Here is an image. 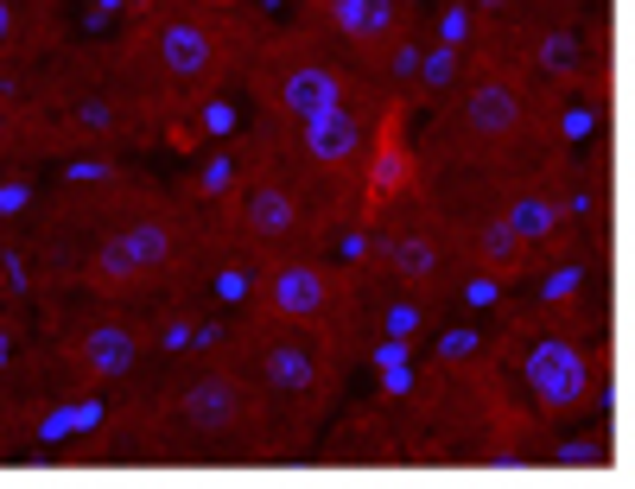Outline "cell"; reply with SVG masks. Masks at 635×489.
<instances>
[{
  "label": "cell",
  "instance_id": "4fadbf2b",
  "mask_svg": "<svg viewBox=\"0 0 635 489\" xmlns=\"http://www.w3.org/2000/svg\"><path fill=\"white\" fill-rule=\"evenodd\" d=\"M350 96H356L350 71H337L325 57H279V64H267V108L286 128H299V121L350 103Z\"/></svg>",
  "mask_w": 635,
  "mask_h": 489
},
{
  "label": "cell",
  "instance_id": "7402d4cb",
  "mask_svg": "<svg viewBox=\"0 0 635 489\" xmlns=\"http://www.w3.org/2000/svg\"><path fill=\"white\" fill-rule=\"evenodd\" d=\"M7 362H13V325L0 318V369H7Z\"/></svg>",
  "mask_w": 635,
  "mask_h": 489
},
{
  "label": "cell",
  "instance_id": "52a82bcc",
  "mask_svg": "<svg viewBox=\"0 0 635 489\" xmlns=\"http://www.w3.org/2000/svg\"><path fill=\"white\" fill-rule=\"evenodd\" d=\"M413 204V198H406ZM375 223V261L381 274L413 293V299H432V293H445L457 280V248H452V230H445V216H406L401 204L369 216Z\"/></svg>",
  "mask_w": 635,
  "mask_h": 489
},
{
  "label": "cell",
  "instance_id": "2e32d148",
  "mask_svg": "<svg viewBox=\"0 0 635 489\" xmlns=\"http://www.w3.org/2000/svg\"><path fill=\"white\" fill-rule=\"evenodd\" d=\"M496 204H502V216H508V230H515V242L528 248V261H533V255H547L559 235L572 230V198H559L553 184H515V191H502Z\"/></svg>",
  "mask_w": 635,
  "mask_h": 489
},
{
  "label": "cell",
  "instance_id": "30bf717a",
  "mask_svg": "<svg viewBox=\"0 0 635 489\" xmlns=\"http://www.w3.org/2000/svg\"><path fill=\"white\" fill-rule=\"evenodd\" d=\"M350 299V280L311 255H279L261 267V311L267 318H318L330 325Z\"/></svg>",
  "mask_w": 635,
  "mask_h": 489
},
{
  "label": "cell",
  "instance_id": "8fae6325",
  "mask_svg": "<svg viewBox=\"0 0 635 489\" xmlns=\"http://www.w3.org/2000/svg\"><path fill=\"white\" fill-rule=\"evenodd\" d=\"M591 382H597V357L572 337L553 331L521 350V387L540 413H579L591 401Z\"/></svg>",
  "mask_w": 635,
  "mask_h": 489
},
{
  "label": "cell",
  "instance_id": "5bb4252c",
  "mask_svg": "<svg viewBox=\"0 0 635 489\" xmlns=\"http://www.w3.org/2000/svg\"><path fill=\"white\" fill-rule=\"evenodd\" d=\"M445 230H452V248L464 267H477L483 280H508V274H521L528 267V248L515 242L508 230V216L496 198H483V204H464L445 216Z\"/></svg>",
  "mask_w": 635,
  "mask_h": 489
},
{
  "label": "cell",
  "instance_id": "9a60e30c",
  "mask_svg": "<svg viewBox=\"0 0 635 489\" xmlns=\"http://www.w3.org/2000/svg\"><path fill=\"white\" fill-rule=\"evenodd\" d=\"M325 20L362 57H401V39H406L401 0H325Z\"/></svg>",
  "mask_w": 635,
  "mask_h": 489
},
{
  "label": "cell",
  "instance_id": "6da1fadb",
  "mask_svg": "<svg viewBox=\"0 0 635 489\" xmlns=\"http://www.w3.org/2000/svg\"><path fill=\"white\" fill-rule=\"evenodd\" d=\"M432 140L445 153L477 159V166L483 159H508V153H521L528 140H540V96H533L528 71H515V64H477L464 77V89L438 108Z\"/></svg>",
  "mask_w": 635,
  "mask_h": 489
},
{
  "label": "cell",
  "instance_id": "ac0fdd59",
  "mask_svg": "<svg viewBox=\"0 0 635 489\" xmlns=\"http://www.w3.org/2000/svg\"><path fill=\"white\" fill-rule=\"evenodd\" d=\"M540 77H553V83H579L584 77V45H579V32H565V26H547L540 39H533V57H528Z\"/></svg>",
  "mask_w": 635,
  "mask_h": 489
},
{
  "label": "cell",
  "instance_id": "3957f363",
  "mask_svg": "<svg viewBox=\"0 0 635 489\" xmlns=\"http://www.w3.org/2000/svg\"><path fill=\"white\" fill-rule=\"evenodd\" d=\"M299 159H254L242 166V179L229 184L223 198V223L229 242L248 261H279V255H305L311 235V191H305Z\"/></svg>",
  "mask_w": 635,
  "mask_h": 489
},
{
  "label": "cell",
  "instance_id": "d6986e66",
  "mask_svg": "<svg viewBox=\"0 0 635 489\" xmlns=\"http://www.w3.org/2000/svg\"><path fill=\"white\" fill-rule=\"evenodd\" d=\"M45 140H51L45 121H39L32 108H20L13 96H7V89H0V159H13V166H20V159H32L39 147H45Z\"/></svg>",
  "mask_w": 635,
  "mask_h": 489
},
{
  "label": "cell",
  "instance_id": "7c38bea8",
  "mask_svg": "<svg viewBox=\"0 0 635 489\" xmlns=\"http://www.w3.org/2000/svg\"><path fill=\"white\" fill-rule=\"evenodd\" d=\"M420 198V159L406 147V108L388 103L369 128V159H362V216Z\"/></svg>",
  "mask_w": 635,
  "mask_h": 489
},
{
  "label": "cell",
  "instance_id": "ba28073f",
  "mask_svg": "<svg viewBox=\"0 0 635 489\" xmlns=\"http://www.w3.org/2000/svg\"><path fill=\"white\" fill-rule=\"evenodd\" d=\"M51 121L64 147H127L147 128V96L127 89L121 77H76L51 96ZM45 121V134H51Z\"/></svg>",
  "mask_w": 635,
  "mask_h": 489
},
{
  "label": "cell",
  "instance_id": "9c48e42d",
  "mask_svg": "<svg viewBox=\"0 0 635 489\" xmlns=\"http://www.w3.org/2000/svg\"><path fill=\"white\" fill-rule=\"evenodd\" d=\"M369 128H375V121L356 103H337V108H325V115H311V121L293 128V159L325 184H356L362 179V159H369Z\"/></svg>",
  "mask_w": 635,
  "mask_h": 489
},
{
  "label": "cell",
  "instance_id": "5b68a950",
  "mask_svg": "<svg viewBox=\"0 0 635 489\" xmlns=\"http://www.w3.org/2000/svg\"><path fill=\"white\" fill-rule=\"evenodd\" d=\"M140 64H147V83L159 89V103L178 115V108H198L223 89L235 45H229L223 20H210L198 7H178V13H159L147 26Z\"/></svg>",
  "mask_w": 635,
  "mask_h": 489
},
{
  "label": "cell",
  "instance_id": "7a4b0ae2",
  "mask_svg": "<svg viewBox=\"0 0 635 489\" xmlns=\"http://www.w3.org/2000/svg\"><path fill=\"white\" fill-rule=\"evenodd\" d=\"M191 216H178L159 198H140L115 230H102L83 255V286L96 299H127V293H147L166 286L191 267Z\"/></svg>",
  "mask_w": 635,
  "mask_h": 489
},
{
  "label": "cell",
  "instance_id": "8992f818",
  "mask_svg": "<svg viewBox=\"0 0 635 489\" xmlns=\"http://www.w3.org/2000/svg\"><path fill=\"white\" fill-rule=\"evenodd\" d=\"M261 401L254 382L235 369H191L184 382L166 394V433L198 445V451H223V445H248L261 438Z\"/></svg>",
  "mask_w": 635,
  "mask_h": 489
},
{
  "label": "cell",
  "instance_id": "ffe728a7",
  "mask_svg": "<svg viewBox=\"0 0 635 489\" xmlns=\"http://www.w3.org/2000/svg\"><path fill=\"white\" fill-rule=\"evenodd\" d=\"M13 32H20V7H13V0H0V52L13 45Z\"/></svg>",
  "mask_w": 635,
  "mask_h": 489
},
{
  "label": "cell",
  "instance_id": "44dd1931",
  "mask_svg": "<svg viewBox=\"0 0 635 489\" xmlns=\"http://www.w3.org/2000/svg\"><path fill=\"white\" fill-rule=\"evenodd\" d=\"M483 20H508V13H521V0H470Z\"/></svg>",
  "mask_w": 635,
  "mask_h": 489
},
{
  "label": "cell",
  "instance_id": "603a6c76",
  "mask_svg": "<svg viewBox=\"0 0 635 489\" xmlns=\"http://www.w3.org/2000/svg\"><path fill=\"white\" fill-rule=\"evenodd\" d=\"M198 7H235V0H198Z\"/></svg>",
  "mask_w": 635,
  "mask_h": 489
},
{
  "label": "cell",
  "instance_id": "277c9868",
  "mask_svg": "<svg viewBox=\"0 0 635 489\" xmlns=\"http://www.w3.org/2000/svg\"><path fill=\"white\" fill-rule=\"evenodd\" d=\"M254 382L267 387V401L293 413V419H318L337 387V369H343V350H337V331L318 325V318H267L254 325Z\"/></svg>",
  "mask_w": 635,
  "mask_h": 489
},
{
  "label": "cell",
  "instance_id": "e0dca14e",
  "mask_svg": "<svg viewBox=\"0 0 635 489\" xmlns=\"http://www.w3.org/2000/svg\"><path fill=\"white\" fill-rule=\"evenodd\" d=\"M71 362H76V375H89V382H121L140 362V331L115 325V318H96V325H83L71 337Z\"/></svg>",
  "mask_w": 635,
  "mask_h": 489
}]
</instances>
